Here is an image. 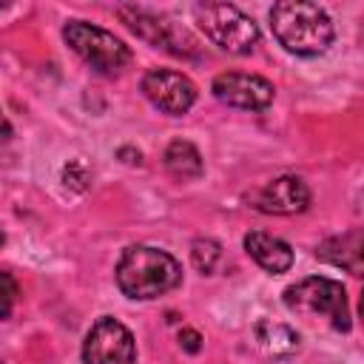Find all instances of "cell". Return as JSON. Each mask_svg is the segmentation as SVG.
<instances>
[{
  "mask_svg": "<svg viewBox=\"0 0 364 364\" xmlns=\"http://www.w3.org/2000/svg\"><path fill=\"white\" fill-rule=\"evenodd\" d=\"M270 28L276 40L301 57H313L327 51L336 37L330 14L307 0H282L270 9Z\"/></svg>",
  "mask_w": 364,
  "mask_h": 364,
  "instance_id": "obj_1",
  "label": "cell"
},
{
  "mask_svg": "<svg viewBox=\"0 0 364 364\" xmlns=\"http://www.w3.org/2000/svg\"><path fill=\"white\" fill-rule=\"evenodd\" d=\"M182 264L151 245H134L122 253L117 264V284L128 299H156L168 290L179 287Z\"/></svg>",
  "mask_w": 364,
  "mask_h": 364,
  "instance_id": "obj_2",
  "label": "cell"
},
{
  "mask_svg": "<svg viewBox=\"0 0 364 364\" xmlns=\"http://www.w3.org/2000/svg\"><path fill=\"white\" fill-rule=\"evenodd\" d=\"M287 310L299 316H324L330 324L341 333L350 330V307H347V290L341 282L327 276H310L284 290Z\"/></svg>",
  "mask_w": 364,
  "mask_h": 364,
  "instance_id": "obj_3",
  "label": "cell"
},
{
  "mask_svg": "<svg viewBox=\"0 0 364 364\" xmlns=\"http://www.w3.org/2000/svg\"><path fill=\"white\" fill-rule=\"evenodd\" d=\"M199 28L228 54H250L259 43V26L230 3H199L193 9Z\"/></svg>",
  "mask_w": 364,
  "mask_h": 364,
  "instance_id": "obj_4",
  "label": "cell"
},
{
  "mask_svg": "<svg viewBox=\"0 0 364 364\" xmlns=\"http://www.w3.org/2000/svg\"><path fill=\"white\" fill-rule=\"evenodd\" d=\"M63 37L71 46V51L80 60H85L100 74H108V77L111 74H119L131 63V48L119 37H114L111 31H105L100 26H91L85 20L65 23Z\"/></svg>",
  "mask_w": 364,
  "mask_h": 364,
  "instance_id": "obj_5",
  "label": "cell"
},
{
  "mask_svg": "<svg viewBox=\"0 0 364 364\" xmlns=\"http://www.w3.org/2000/svg\"><path fill=\"white\" fill-rule=\"evenodd\" d=\"M117 14L125 20V26L145 43H151L154 48H162L168 54H176V57H196V40L179 28L176 23H171L168 17L162 14H151L145 9H136V6H119Z\"/></svg>",
  "mask_w": 364,
  "mask_h": 364,
  "instance_id": "obj_6",
  "label": "cell"
},
{
  "mask_svg": "<svg viewBox=\"0 0 364 364\" xmlns=\"http://www.w3.org/2000/svg\"><path fill=\"white\" fill-rule=\"evenodd\" d=\"M82 361L85 364H136V344L131 330L114 316L97 318L85 333Z\"/></svg>",
  "mask_w": 364,
  "mask_h": 364,
  "instance_id": "obj_7",
  "label": "cell"
},
{
  "mask_svg": "<svg viewBox=\"0 0 364 364\" xmlns=\"http://www.w3.org/2000/svg\"><path fill=\"white\" fill-rule=\"evenodd\" d=\"M142 94L154 108L171 117L188 114L191 105L196 102V85L191 82V77L171 68H151L142 77Z\"/></svg>",
  "mask_w": 364,
  "mask_h": 364,
  "instance_id": "obj_8",
  "label": "cell"
},
{
  "mask_svg": "<svg viewBox=\"0 0 364 364\" xmlns=\"http://www.w3.org/2000/svg\"><path fill=\"white\" fill-rule=\"evenodd\" d=\"M210 91L219 102L233 105V108H245V111H264L276 97V88L270 80H264L259 74H242V71L219 74L213 80Z\"/></svg>",
  "mask_w": 364,
  "mask_h": 364,
  "instance_id": "obj_9",
  "label": "cell"
},
{
  "mask_svg": "<svg viewBox=\"0 0 364 364\" xmlns=\"http://www.w3.org/2000/svg\"><path fill=\"white\" fill-rule=\"evenodd\" d=\"M247 202L262 210V213H276V216H293L307 210L310 205V188L304 185V179L299 176H276L270 182H264L262 188H256Z\"/></svg>",
  "mask_w": 364,
  "mask_h": 364,
  "instance_id": "obj_10",
  "label": "cell"
},
{
  "mask_svg": "<svg viewBox=\"0 0 364 364\" xmlns=\"http://www.w3.org/2000/svg\"><path fill=\"white\" fill-rule=\"evenodd\" d=\"M245 250L250 253V259L264 267L267 273H284L293 264V250L284 239L264 233V230H250L245 236Z\"/></svg>",
  "mask_w": 364,
  "mask_h": 364,
  "instance_id": "obj_11",
  "label": "cell"
},
{
  "mask_svg": "<svg viewBox=\"0 0 364 364\" xmlns=\"http://www.w3.org/2000/svg\"><path fill=\"white\" fill-rule=\"evenodd\" d=\"M316 256L333 267H341L353 276H361V233L347 230L341 236H330L316 247Z\"/></svg>",
  "mask_w": 364,
  "mask_h": 364,
  "instance_id": "obj_12",
  "label": "cell"
},
{
  "mask_svg": "<svg viewBox=\"0 0 364 364\" xmlns=\"http://www.w3.org/2000/svg\"><path fill=\"white\" fill-rule=\"evenodd\" d=\"M165 171L173 176V179H199L205 173V165H202V156L196 151V145H191L188 139H173L168 148H165Z\"/></svg>",
  "mask_w": 364,
  "mask_h": 364,
  "instance_id": "obj_13",
  "label": "cell"
},
{
  "mask_svg": "<svg viewBox=\"0 0 364 364\" xmlns=\"http://www.w3.org/2000/svg\"><path fill=\"white\" fill-rule=\"evenodd\" d=\"M256 341H259L262 350H264L267 355H273V358L293 355V353L299 350V344H301V338H299V333H296L293 327L279 324V321H270V318H264V321L256 324Z\"/></svg>",
  "mask_w": 364,
  "mask_h": 364,
  "instance_id": "obj_14",
  "label": "cell"
},
{
  "mask_svg": "<svg viewBox=\"0 0 364 364\" xmlns=\"http://www.w3.org/2000/svg\"><path fill=\"white\" fill-rule=\"evenodd\" d=\"M219 259H222L219 242H213V239H196L191 245V262H193V267L199 273H213L216 264H219Z\"/></svg>",
  "mask_w": 364,
  "mask_h": 364,
  "instance_id": "obj_15",
  "label": "cell"
},
{
  "mask_svg": "<svg viewBox=\"0 0 364 364\" xmlns=\"http://www.w3.org/2000/svg\"><path fill=\"white\" fill-rule=\"evenodd\" d=\"M14 299H17V282L6 270H0V321L9 318V313L14 307Z\"/></svg>",
  "mask_w": 364,
  "mask_h": 364,
  "instance_id": "obj_16",
  "label": "cell"
},
{
  "mask_svg": "<svg viewBox=\"0 0 364 364\" xmlns=\"http://www.w3.org/2000/svg\"><path fill=\"white\" fill-rule=\"evenodd\" d=\"M63 179H65V185H71V188L82 191V188H85V182H88L91 176H88V171H85V165H82L80 159H71V162L65 165V171H63Z\"/></svg>",
  "mask_w": 364,
  "mask_h": 364,
  "instance_id": "obj_17",
  "label": "cell"
},
{
  "mask_svg": "<svg viewBox=\"0 0 364 364\" xmlns=\"http://www.w3.org/2000/svg\"><path fill=\"white\" fill-rule=\"evenodd\" d=\"M179 344H182L185 353H199L202 350V336L193 327H182L179 330Z\"/></svg>",
  "mask_w": 364,
  "mask_h": 364,
  "instance_id": "obj_18",
  "label": "cell"
},
{
  "mask_svg": "<svg viewBox=\"0 0 364 364\" xmlns=\"http://www.w3.org/2000/svg\"><path fill=\"white\" fill-rule=\"evenodd\" d=\"M9 136H11V125H9L6 114L0 111V139H9Z\"/></svg>",
  "mask_w": 364,
  "mask_h": 364,
  "instance_id": "obj_19",
  "label": "cell"
},
{
  "mask_svg": "<svg viewBox=\"0 0 364 364\" xmlns=\"http://www.w3.org/2000/svg\"><path fill=\"white\" fill-rule=\"evenodd\" d=\"M3 239H6V236H3V228H0V245H3Z\"/></svg>",
  "mask_w": 364,
  "mask_h": 364,
  "instance_id": "obj_20",
  "label": "cell"
},
{
  "mask_svg": "<svg viewBox=\"0 0 364 364\" xmlns=\"http://www.w3.org/2000/svg\"><path fill=\"white\" fill-rule=\"evenodd\" d=\"M0 9H3V3H0Z\"/></svg>",
  "mask_w": 364,
  "mask_h": 364,
  "instance_id": "obj_21",
  "label": "cell"
},
{
  "mask_svg": "<svg viewBox=\"0 0 364 364\" xmlns=\"http://www.w3.org/2000/svg\"><path fill=\"white\" fill-rule=\"evenodd\" d=\"M0 364H3V361H0Z\"/></svg>",
  "mask_w": 364,
  "mask_h": 364,
  "instance_id": "obj_22",
  "label": "cell"
}]
</instances>
